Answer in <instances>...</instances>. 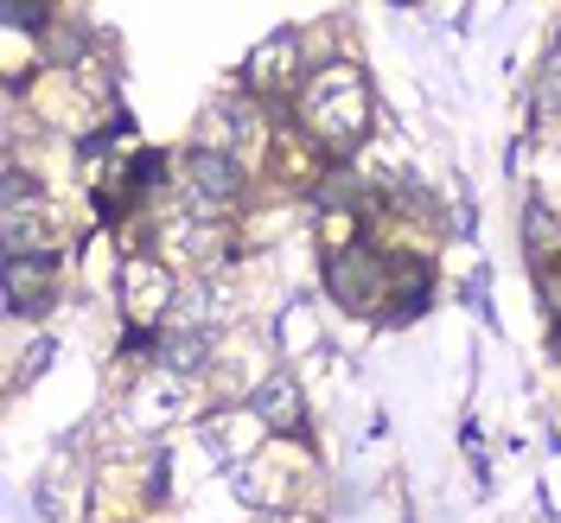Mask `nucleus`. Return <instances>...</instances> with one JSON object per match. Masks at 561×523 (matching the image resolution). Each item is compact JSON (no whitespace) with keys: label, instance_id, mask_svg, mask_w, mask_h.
I'll use <instances>...</instances> for the list:
<instances>
[{"label":"nucleus","instance_id":"obj_6","mask_svg":"<svg viewBox=\"0 0 561 523\" xmlns=\"http://www.w3.org/2000/svg\"><path fill=\"white\" fill-rule=\"evenodd\" d=\"M173 300H179V287L167 281V269H160V262H140V255H135V262L122 269V314L135 319V326L160 319Z\"/></svg>","mask_w":561,"mask_h":523},{"label":"nucleus","instance_id":"obj_4","mask_svg":"<svg viewBox=\"0 0 561 523\" xmlns=\"http://www.w3.org/2000/svg\"><path fill=\"white\" fill-rule=\"evenodd\" d=\"M325 275H332V294L345 300L351 314H370V307H377V281H383V262H377V255H370L364 243H351V255H345V249H332Z\"/></svg>","mask_w":561,"mask_h":523},{"label":"nucleus","instance_id":"obj_1","mask_svg":"<svg viewBox=\"0 0 561 523\" xmlns=\"http://www.w3.org/2000/svg\"><path fill=\"white\" fill-rule=\"evenodd\" d=\"M364 122H370V96H364V77H357V70L332 65L307 83V128H313L319 140L351 147V140L364 135Z\"/></svg>","mask_w":561,"mask_h":523},{"label":"nucleus","instance_id":"obj_11","mask_svg":"<svg viewBox=\"0 0 561 523\" xmlns=\"http://www.w3.org/2000/svg\"><path fill=\"white\" fill-rule=\"evenodd\" d=\"M185 402H192V389L179 384V377H167V389H153V396L140 389V416H147V421H167V416H179Z\"/></svg>","mask_w":561,"mask_h":523},{"label":"nucleus","instance_id":"obj_3","mask_svg":"<svg viewBox=\"0 0 561 523\" xmlns=\"http://www.w3.org/2000/svg\"><path fill=\"white\" fill-rule=\"evenodd\" d=\"M205 447L217 466H243V459H255V447H262V416L255 409H217V416H205Z\"/></svg>","mask_w":561,"mask_h":523},{"label":"nucleus","instance_id":"obj_9","mask_svg":"<svg viewBox=\"0 0 561 523\" xmlns=\"http://www.w3.org/2000/svg\"><path fill=\"white\" fill-rule=\"evenodd\" d=\"M255 416H262V428H300V384L294 377H268V384L255 389V402H249Z\"/></svg>","mask_w":561,"mask_h":523},{"label":"nucleus","instance_id":"obj_13","mask_svg":"<svg viewBox=\"0 0 561 523\" xmlns=\"http://www.w3.org/2000/svg\"><path fill=\"white\" fill-rule=\"evenodd\" d=\"M549 109L561 115V52L549 58V70H542V115H549Z\"/></svg>","mask_w":561,"mask_h":523},{"label":"nucleus","instance_id":"obj_2","mask_svg":"<svg viewBox=\"0 0 561 523\" xmlns=\"http://www.w3.org/2000/svg\"><path fill=\"white\" fill-rule=\"evenodd\" d=\"M179 173H185L179 185H185V205L192 211H224V205H237V192H243V179H237V160H230V154H205V147H192Z\"/></svg>","mask_w":561,"mask_h":523},{"label":"nucleus","instance_id":"obj_8","mask_svg":"<svg viewBox=\"0 0 561 523\" xmlns=\"http://www.w3.org/2000/svg\"><path fill=\"white\" fill-rule=\"evenodd\" d=\"M45 243H51L45 198H33V205H7V255H45Z\"/></svg>","mask_w":561,"mask_h":523},{"label":"nucleus","instance_id":"obj_10","mask_svg":"<svg viewBox=\"0 0 561 523\" xmlns=\"http://www.w3.org/2000/svg\"><path fill=\"white\" fill-rule=\"evenodd\" d=\"M153 357H160L167 377H192V371L210 357V332H185V326H173V332L153 345Z\"/></svg>","mask_w":561,"mask_h":523},{"label":"nucleus","instance_id":"obj_12","mask_svg":"<svg viewBox=\"0 0 561 523\" xmlns=\"http://www.w3.org/2000/svg\"><path fill=\"white\" fill-rule=\"evenodd\" d=\"M280 345H313V307H287L280 314Z\"/></svg>","mask_w":561,"mask_h":523},{"label":"nucleus","instance_id":"obj_5","mask_svg":"<svg viewBox=\"0 0 561 523\" xmlns=\"http://www.w3.org/2000/svg\"><path fill=\"white\" fill-rule=\"evenodd\" d=\"M294 77H300V33H294V26H275V33L249 52L243 83L249 90H287Z\"/></svg>","mask_w":561,"mask_h":523},{"label":"nucleus","instance_id":"obj_7","mask_svg":"<svg viewBox=\"0 0 561 523\" xmlns=\"http://www.w3.org/2000/svg\"><path fill=\"white\" fill-rule=\"evenodd\" d=\"M51 300V262L45 255H7V307L33 314Z\"/></svg>","mask_w":561,"mask_h":523}]
</instances>
